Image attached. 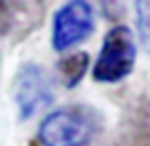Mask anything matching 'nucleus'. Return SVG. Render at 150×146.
<instances>
[{
  "label": "nucleus",
  "instance_id": "f257e3e1",
  "mask_svg": "<svg viewBox=\"0 0 150 146\" xmlns=\"http://www.w3.org/2000/svg\"><path fill=\"white\" fill-rule=\"evenodd\" d=\"M101 129V116L86 104H67L50 112L38 125L42 146H88Z\"/></svg>",
  "mask_w": 150,
  "mask_h": 146
},
{
  "label": "nucleus",
  "instance_id": "f03ea898",
  "mask_svg": "<svg viewBox=\"0 0 150 146\" xmlns=\"http://www.w3.org/2000/svg\"><path fill=\"white\" fill-rule=\"evenodd\" d=\"M137 63V42L129 27L116 25L105 34L91 68V76L99 84H118L133 72Z\"/></svg>",
  "mask_w": 150,
  "mask_h": 146
},
{
  "label": "nucleus",
  "instance_id": "7ed1b4c3",
  "mask_svg": "<svg viewBox=\"0 0 150 146\" xmlns=\"http://www.w3.org/2000/svg\"><path fill=\"white\" fill-rule=\"evenodd\" d=\"M95 30V13L88 0H67L51 19V46L63 53L86 42Z\"/></svg>",
  "mask_w": 150,
  "mask_h": 146
},
{
  "label": "nucleus",
  "instance_id": "20e7f679",
  "mask_svg": "<svg viewBox=\"0 0 150 146\" xmlns=\"http://www.w3.org/2000/svg\"><path fill=\"white\" fill-rule=\"evenodd\" d=\"M55 89L53 80L46 68L38 63H25L19 66L15 74V106H17V116L21 121L30 120L36 116L38 110L44 106H50L53 102Z\"/></svg>",
  "mask_w": 150,
  "mask_h": 146
},
{
  "label": "nucleus",
  "instance_id": "39448f33",
  "mask_svg": "<svg viewBox=\"0 0 150 146\" xmlns=\"http://www.w3.org/2000/svg\"><path fill=\"white\" fill-rule=\"evenodd\" d=\"M88 68H89V55L86 51H74L57 63V76L67 89H74L84 80Z\"/></svg>",
  "mask_w": 150,
  "mask_h": 146
},
{
  "label": "nucleus",
  "instance_id": "423d86ee",
  "mask_svg": "<svg viewBox=\"0 0 150 146\" xmlns=\"http://www.w3.org/2000/svg\"><path fill=\"white\" fill-rule=\"evenodd\" d=\"M135 21L139 44L150 55V0H135Z\"/></svg>",
  "mask_w": 150,
  "mask_h": 146
},
{
  "label": "nucleus",
  "instance_id": "0eeeda50",
  "mask_svg": "<svg viewBox=\"0 0 150 146\" xmlns=\"http://www.w3.org/2000/svg\"><path fill=\"white\" fill-rule=\"evenodd\" d=\"M101 6H103V11L106 13V17L110 19L120 17L122 11H124V2L122 0H101Z\"/></svg>",
  "mask_w": 150,
  "mask_h": 146
},
{
  "label": "nucleus",
  "instance_id": "6e6552de",
  "mask_svg": "<svg viewBox=\"0 0 150 146\" xmlns=\"http://www.w3.org/2000/svg\"><path fill=\"white\" fill-rule=\"evenodd\" d=\"M0 2H2V0H0Z\"/></svg>",
  "mask_w": 150,
  "mask_h": 146
}]
</instances>
